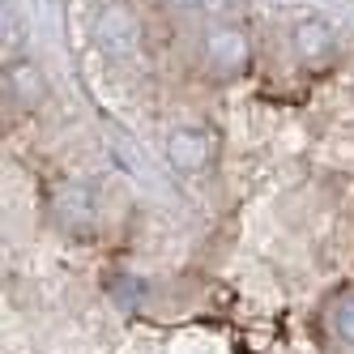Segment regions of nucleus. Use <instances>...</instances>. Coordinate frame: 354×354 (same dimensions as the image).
Instances as JSON below:
<instances>
[{"mask_svg": "<svg viewBox=\"0 0 354 354\" xmlns=\"http://www.w3.org/2000/svg\"><path fill=\"white\" fill-rule=\"evenodd\" d=\"M171 158L180 167H201V162H205V137H201V133H180L171 141Z\"/></svg>", "mask_w": 354, "mask_h": 354, "instance_id": "obj_2", "label": "nucleus"}, {"mask_svg": "<svg viewBox=\"0 0 354 354\" xmlns=\"http://www.w3.org/2000/svg\"><path fill=\"white\" fill-rule=\"evenodd\" d=\"M209 5H214V9H222V5H226V0H209Z\"/></svg>", "mask_w": 354, "mask_h": 354, "instance_id": "obj_5", "label": "nucleus"}, {"mask_svg": "<svg viewBox=\"0 0 354 354\" xmlns=\"http://www.w3.org/2000/svg\"><path fill=\"white\" fill-rule=\"evenodd\" d=\"M295 43H299L303 56H320V52L333 47V35H328L324 21H299V26H295Z\"/></svg>", "mask_w": 354, "mask_h": 354, "instance_id": "obj_1", "label": "nucleus"}, {"mask_svg": "<svg viewBox=\"0 0 354 354\" xmlns=\"http://www.w3.org/2000/svg\"><path fill=\"white\" fill-rule=\"evenodd\" d=\"M171 5H196V0H171Z\"/></svg>", "mask_w": 354, "mask_h": 354, "instance_id": "obj_4", "label": "nucleus"}, {"mask_svg": "<svg viewBox=\"0 0 354 354\" xmlns=\"http://www.w3.org/2000/svg\"><path fill=\"white\" fill-rule=\"evenodd\" d=\"M243 56H248V52H243V39H239V35H218V39H214V60H218L222 73L239 68Z\"/></svg>", "mask_w": 354, "mask_h": 354, "instance_id": "obj_3", "label": "nucleus"}]
</instances>
